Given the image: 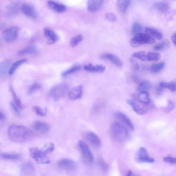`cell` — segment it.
Segmentation results:
<instances>
[{
  "label": "cell",
  "instance_id": "cell-1",
  "mask_svg": "<svg viewBox=\"0 0 176 176\" xmlns=\"http://www.w3.org/2000/svg\"><path fill=\"white\" fill-rule=\"evenodd\" d=\"M8 135L12 141L18 143L28 142L35 136L34 132L30 129L23 125L12 124L9 126Z\"/></svg>",
  "mask_w": 176,
  "mask_h": 176
},
{
  "label": "cell",
  "instance_id": "cell-2",
  "mask_svg": "<svg viewBox=\"0 0 176 176\" xmlns=\"http://www.w3.org/2000/svg\"><path fill=\"white\" fill-rule=\"evenodd\" d=\"M111 133L117 141L123 142L129 137V134L126 128L119 122H114L110 128Z\"/></svg>",
  "mask_w": 176,
  "mask_h": 176
},
{
  "label": "cell",
  "instance_id": "cell-3",
  "mask_svg": "<svg viewBox=\"0 0 176 176\" xmlns=\"http://www.w3.org/2000/svg\"><path fill=\"white\" fill-rule=\"evenodd\" d=\"M154 38L146 33H140L136 35L131 40L130 44L132 47H138L143 45L153 44L155 42Z\"/></svg>",
  "mask_w": 176,
  "mask_h": 176
},
{
  "label": "cell",
  "instance_id": "cell-4",
  "mask_svg": "<svg viewBox=\"0 0 176 176\" xmlns=\"http://www.w3.org/2000/svg\"><path fill=\"white\" fill-rule=\"evenodd\" d=\"M68 89L69 86L66 84L56 85L50 90V95L54 101H59L66 96Z\"/></svg>",
  "mask_w": 176,
  "mask_h": 176
},
{
  "label": "cell",
  "instance_id": "cell-5",
  "mask_svg": "<svg viewBox=\"0 0 176 176\" xmlns=\"http://www.w3.org/2000/svg\"><path fill=\"white\" fill-rule=\"evenodd\" d=\"M29 152L31 157L37 163L48 164L50 163L44 151L37 148H32L30 149Z\"/></svg>",
  "mask_w": 176,
  "mask_h": 176
},
{
  "label": "cell",
  "instance_id": "cell-6",
  "mask_svg": "<svg viewBox=\"0 0 176 176\" xmlns=\"http://www.w3.org/2000/svg\"><path fill=\"white\" fill-rule=\"evenodd\" d=\"M19 29L13 26L3 31L2 37L3 40L6 42H10L15 41L19 35Z\"/></svg>",
  "mask_w": 176,
  "mask_h": 176
},
{
  "label": "cell",
  "instance_id": "cell-7",
  "mask_svg": "<svg viewBox=\"0 0 176 176\" xmlns=\"http://www.w3.org/2000/svg\"><path fill=\"white\" fill-rule=\"evenodd\" d=\"M78 145L84 160L88 163L92 162L93 160V156L88 145L82 141L78 142Z\"/></svg>",
  "mask_w": 176,
  "mask_h": 176
},
{
  "label": "cell",
  "instance_id": "cell-8",
  "mask_svg": "<svg viewBox=\"0 0 176 176\" xmlns=\"http://www.w3.org/2000/svg\"><path fill=\"white\" fill-rule=\"evenodd\" d=\"M136 160L142 163H153L155 161L153 158L149 156L147 149L141 147L139 149L136 156Z\"/></svg>",
  "mask_w": 176,
  "mask_h": 176
},
{
  "label": "cell",
  "instance_id": "cell-9",
  "mask_svg": "<svg viewBox=\"0 0 176 176\" xmlns=\"http://www.w3.org/2000/svg\"><path fill=\"white\" fill-rule=\"evenodd\" d=\"M58 166L62 169L68 171L73 170L77 167L76 164L74 161L67 159L59 160L58 162Z\"/></svg>",
  "mask_w": 176,
  "mask_h": 176
},
{
  "label": "cell",
  "instance_id": "cell-10",
  "mask_svg": "<svg viewBox=\"0 0 176 176\" xmlns=\"http://www.w3.org/2000/svg\"><path fill=\"white\" fill-rule=\"evenodd\" d=\"M21 11L25 15L33 19H36L37 17V13L34 7L29 4H24L21 8Z\"/></svg>",
  "mask_w": 176,
  "mask_h": 176
},
{
  "label": "cell",
  "instance_id": "cell-11",
  "mask_svg": "<svg viewBox=\"0 0 176 176\" xmlns=\"http://www.w3.org/2000/svg\"><path fill=\"white\" fill-rule=\"evenodd\" d=\"M44 32L49 44H55L58 41L59 39L58 35L54 31L50 29L45 28L44 30Z\"/></svg>",
  "mask_w": 176,
  "mask_h": 176
},
{
  "label": "cell",
  "instance_id": "cell-12",
  "mask_svg": "<svg viewBox=\"0 0 176 176\" xmlns=\"http://www.w3.org/2000/svg\"><path fill=\"white\" fill-rule=\"evenodd\" d=\"M32 126L35 131L42 133L48 132L51 129V127L48 124L40 121L34 122Z\"/></svg>",
  "mask_w": 176,
  "mask_h": 176
},
{
  "label": "cell",
  "instance_id": "cell-13",
  "mask_svg": "<svg viewBox=\"0 0 176 176\" xmlns=\"http://www.w3.org/2000/svg\"><path fill=\"white\" fill-rule=\"evenodd\" d=\"M104 1L97 0H89L87 2V9L89 12L98 11L102 8Z\"/></svg>",
  "mask_w": 176,
  "mask_h": 176
},
{
  "label": "cell",
  "instance_id": "cell-14",
  "mask_svg": "<svg viewBox=\"0 0 176 176\" xmlns=\"http://www.w3.org/2000/svg\"><path fill=\"white\" fill-rule=\"evenodd\" d=\"M85 136L88 141L93 146L98 147L101 145V140L94 132H88L86 134Z\"/></svg>",
  "mask_w": 176,
  "mask_h": 176
},
{
  "label": "cell",
  "instance_id": "cell-15",
  "mask_svg": "<svg viewBox=\"0 0 176 176\" xmlns=\"http://www.w3.org/2000/svg\"><path fill=\"white\" fill-rule=\"evenodd\" d=\"M126 102L132 108L134 112L139 115H144L147 113V110L145 108L141 107L136 102L130 99H127Z\"/></svg>",
  "mask_w": 176,
  "mask_h": 176
},
{
  "label": "cell",
  "instance_id": "cell-16",
  "mask_svg": "<svg viewBox=\"0 0 176 176\" xmlns=\"http://www.w3.org/2000/svg\"><path fill=\"white\" fill-rule=\"evenodd\" d=\"M83 87L81 85L72 89L69 94V98L72 100L81 99L83 94Z\"/></svg>",
  "mask_w": 176,
  "mask_h": 176
},
{
  "label": "cell",
  "instance_id": "cell-17",
  "mask_svg": "<svg viewBox=\"0 0 176 176\" xmlns=\"http://www.w3.org/2000/svg\"><path fill=\"white\" fill-rule=\"evenodd\" d=\"M47 3L49 8L56 12L62 13L67 10V7L61 3L51 1H48Z\"/></svg>",
  "mask_w": 176,
  "mask_h": 176
},
{
  "label": "cell",
  "instance_id": "cell-18",
  "mask_svg": "<svg viewBox=\"0 0 176 176\" xmlns=\"http://www.w3.org/2000/svg\"><path fill=\"white\" fill-rule=\"evenodd\" d=\"M116 117L122 122L126 125L132 131L134 130V127L131 120L124 114L120 112H117L115 114Z\"/></svg>",
  "mask_w": 176,
  "mask_h": 176
},
{
  "label": "cell",
  "instance_id": "cell-19",
  "mask_svg": "<svg viewBox=\"0 0 176 176\" xmlns=\"http://www.w3.org/2000/svg\"><path fill=\"white\" fill-rule=\"evenodd\" d=\"M161 58L160 54L153 52H144L143 54L142 61H157Z\"/></svg>",
  "mask_w": 176,
  "mask_h": 176
},
{
  "label": "cell",
  "instance_id": "cell-20",
  "mask_svg": "<svg viewBox=\"0 0 176 176\" xmlns=\"http://www.w3.org/2000/svg\"><path fill=\"white\" fill-rule=\"evenodd\" d=\"M84 69L89 72L93 73H103L106 69V67L102 65H97L94 66L92 64H89L84 66Z\"/></svg>",
  "mask_w": 176,
  "mask_h": 176
},
{
  "label": "cell",
  "instance_id": "cell-21",
  "mask_svg": "<svg viewBox=\"0 0 176 176\" xmlns=\"http://www.w3.org/2000/svg\"><path fill=\"white\" fill-rule=\"evenodd\" d=\"M133 97L136 100V101L142 104H147L149 103V94L148 92H143L140 93L137 96L134 95Z\"/></svg>",
  "mask_w": 176,
  "mask_h": 176
},
{
  "label": "cell",
  "instance_id": "cell-22",
  "mask_svg": "<svg viewBox=\"0 0 176 176\" xmlns=\"http://www.w3.org/2000/svg\"><path fill=\"white\" fill-rule=\"evenodd\" d=\"M102 58L109 60L117 66L120 67L122 65V63L120 59L112 54L105 53L102 56Z\"/></svg>",
  "mask_w": 176,
  "mask_h": 176
},
{
  "label": "cell",
  "instance_id": "cell-23",
  "mask_svg": "<svg viewBox=\"0 0 176 176\" xmlns=\"http://www.w3.org/2000/svg\"><path fill=\"white\" fill-rule=\"evenodd\" d=\"M131 1L128 0H119L117 1V8L120 11L123 13L126 12Z\"/></svg>",
  "mask_w": 176,
  "mask_h": 176
},
{
  "label": "cell",
  "instance_id": "cell-24",
  "mask_svg": "<svg viewBox=\"0 0 176 176\" xmlns=\"http://www.w3.org/2000/svg\"><path fill=\"white\" fill-rule=\"evenodd\" d=\"M146 33L152 37H154L159 40H160L163 38L162 34L158 30L149 27H146L145 29Z\"/></svg>",
  "mask_w": 176,
  "mask_h": 176
},
{
  "label": "cell",
  "instance_id": "cell-25",
  "mask_svg": "<svg viewBox=\"0 0 176 176\" xmlns=\"http://www.w3.org/2000/svg\"><path fill=\"white\" fill-rule=\"evenodd\" d=\"M10 61L9 60H6L3 62L1 65V69H0V74L1 77H5L8 69H10Z\"/></svg>",
  "mask_w": 176,
  "mask_h": 176
},
{
  "label": "cell",
  "instance_id": "cell-26",
  "mask_svg": "<svg viewBox=\"0 0 176 176\" xmlns=\"http://www.w3.org/2000/svg\"><path fill=\"white\" fill-rule=\"evenodd\" d=\"M9 90L12 94L13 99L14 101H15L17 106L20 109H23L24 108V106L22 103H21L20 98L16 94L12 85L9 86Z\"/></svg>",
  "mask_w": 176,
  "mask_h": 176
},
{
  "label": "cell",
  "instance_id": "cell-27",
  "mask_svg": "<svg viewBox=\"0 0 176 176\" xmlns=\"http://www.w3.org/2000/svg\"><path fill=\"white\" fill-rule=\"evenodd\" d=\"M36 52L37 49L35 47L29 46L21 50L19 52V54L20 55H34Z\"/></svg>",
  "mask_w": 176,
  "mask_h": 176
},
{
  "label": "cell",
  "instance_id": "cell-28",
  "mask_svg": "<svg viewBox=\"0 0 176 176\" xmlns=\"http://www.w3.org/2000/svg\"><path fill=\"white\" fill-rule=\"evenodd\" d=\"M151 84L149 82L147 81H143L139 84L138 88V91L140 93L148 92L151 88Z\"/></svg>",
  "mask_w": 176,
  "mask_h": 176
},
{
  "label": "cell",
  "instance_id": "cell-29",
  "mask_svg": "<svg viewBox=\"0 0 176 176\" xmlns=\"http://www.w3.org/2000/svg\"><path fill=\"white\" fill-rule=\"evenodd\" d=\"M27 61V60L26 59H23L17 61L13 64L10 67L9 74L11 75H12L15 72L18 67L21 65L26 62Z\"/></svg>",
  "mask_w": 176,
  "mask_h": 176
},
{
  "label": "cell",
  "instance_id": "cell-30",
  "mask_svg": "<svg viewBox=\"0 0 176 176\" xmlns=\"http://www.w3.org/2000/svg\"><path fill=\"white\" fill-rule=\"evenodd\" d=\"M165 67V64L163 62L153 64L151 67V71L153 73H157L162 70Z\"/></svg>",
  "mask_w": 176,
  "mask_h": 176
},
{
  "label": "cell",
  "instance_id": "cell-31",
  "mask_svg": "<svg viewBox=\"0 0 176 176\" xmlns=\"http://www.w3.org/2000/svg\"><path fill=\"white\" fill-rule=\"evenodd\" d=\"M83 39V37L81 35H78L71 39L70 45L72 47L74 48L77 46Z\"/></svg>",
  "mask_w": 176,
  "mask_h": 176
},
{
  "label": "cell",
  "instance_id": "cell-32",
  "mask_svg": "<svg viewBox=\"0 0 176 176\" xmlns=\"http://www.w3.org/2000/svg\"><path fill=\"white\" fill-rule=\"evenodd\" d=\"M154 7L156 9L162 12L166 11L168 8L167 3L163 2H157L154 3Z\"/></svg>",
  "mask_w": 176,
  "mask_h": 176
},
{
  "label": "cell",
  "instance_id": "cell-33",
  "mask_svg": "<svg viewBox=\"0 0 176 176\" xmlns=\"http://www.w3.org/2000/svg\"><path fill=\"white\" fill-rule=\"evenodd\" d=\"M32 109L35 113L39 116H45L47 113V109L46 108L42 109L39 106H35L32 107Z\"/></svg>",
  "mask_w": 176,
  "mask_h": 176
},
{
  "label": "cell",
  "instance_id": "cell-34",
  "mask_svg": "<svg viewBox=\"0 0 176 176\" xmlns=\"http://www.w3.org/2000/svg\"><path fill=\"white\" fill-rule=\"evenodd\" d=\"M170 45V42L168 40H165L154 46L153 49L156 51H160L167 48Z\"/></svg>",
  "mask_w": 176,
  "mask_h": 176
},
{
  "label": "cell",
  "instance_id": "cell-35",
  "mask_svg": "<svg viewBox=\"0 0 176 176\" xmlns=\"http://www.w3.org/2000/svg\"><path fill=\"white\" fill-rule=\"evenodd\" d=\"M3 159L6 160H15L19 159L20 155L18 154L3 153L1 154Z\"/></svg>",
  "mask_w": 176,
  "mask_h": 176
},
{
  "label": "cell",
  "instance_id": "cell-36",
  "mask_svg": "<svg viewBox=\"0 0 176 176\" xmlns=\"http://www.w3.org/2000/svg\"><path fill=\"white\" fill-rule=\"evenodd\" d=\"M160 85L161 87L163 88H168L172 92H174L176 91L175 83L173 82L168 83L165 82H161L160 83Z\"/></svg>",
  "mask_w": 176,
  "mask_h": 176
},
{
  "label": "cell",
  "instance_id": "cell-37",
  "mask_svg": "<svg viewBox=\"0 0 176 176\" xmlns=\"http://www.w3.org/2000/svg\"><path fill=\"white\" fill-rule=\"evenodd\" d=\"M143 30V28L141 25L137 23H135L132 25V33L135 36L136 35L141 33Z\"/></svg>",
  "mask_w": 176,
  "mask_h": 176
},
{
  "label": "cell",
  "instance_id": "cell-38",
  "mask_svg": "<svg viewBox=\"0 0 176 176\" xmlns=\"http://www.w3.org/2000/svg\"><path fill=\"white\" fill-rule=\"evenodd\" d=\"M81 68V67L80 66H75L72 67H71L69 69H68L64 71L62 74V77H66L67 76L72 74L73 73L75 72H76L78 70H79Z\"/></svg>",
  "mask_w": 176,
  "mask_h": 176
},
{
  "label": "cell",
  "instance_id": "cell-39",
  "mask_svg": "<svg viewBox=\"0 0 176 176\" xmlns=\"http://www.w3.org/2000/svg\"><path fill=\"white\" fill-rule=\"evenodd\" d=\"M42 85L38 83H35L30 86L29 89L28 94L31 95L42 88Z\"/></svg>",
  "mask_w": 176,
  "mask_h": 176
},
{
  "label": "cell",
  "instance_id": "cell-40",
  "mask_svg": "<svg viewBox=\"0 0 176 176\" xmlns=\"http://www.w3.org/2000/svg\"><path fill=\"white\" fill-rule=\"evenodd\" d=\"M22 170L25 173H29L34 171V167L30 163H24L22 166Z\"/></svg>",
  "mask_w": 176,
  "mask_h": 176
},
{
  "label": "cell",
  "instance_id": "cell-41",
  "mask_svg": "<svg viewBox=\"0 0 176 176\" xmlns=\"http://www.w3.org/2000/svg\"><path fill=\"white\" fill-rule=\"evenodd\" d=\"M20 8L19 5L16 3H13L8 7V9L10 13L13 14L19 12Z\"/></svg>",
  "mask_w": 176,
  "mask_h": 176
},
{
  "label": "cell",
  "instance_id": "cell-42",
  "mask_svg": "<svg viewBox=\"0 0 176 176\" xmlns=\"http://www.w3.org/2000/svg\"><path fill=\"white\" fill-rule=\"evenodd\" d=\"M175 106V104L174 102L171 100H168L167 106L165 107L164 109V111L165 113H168L173 110Z\"/></svg>",
  "mask_w": 176,
  "mask_h": 176
},
{
  "label": "cell",
  "instance_id": "cell-43",
  "mask_svg": "<svg viewBox=\"0 0 176 176\" xmlns=\"http://www.w3.org/2000/svg\"><path fill=\"white\" fill-rule=\"evenodd\" d=\"M106 19L110 22H115L117 20V16L113 13H107L105 15Z\"/></svg>",
  "mask_w": 176,
  "mask_h": 176
},
{
  "label": "cell",
  "instance_id": "cell-44",
  "mask_svg": "<svg viewBox=\"0 0 176 176\" xmlns=\"http://www.w3.org/2000/svg\"><path fill=\"white\" fill-rule=\"evenodd\" d=\"M165 162L173 164H176V157H165L163 158Z\"/></svg>",
  "mask_w": 176,
  "mask_h": 176
},
{
  "label": "cell",
  "instance_id": "cell-45",
  "mask_svg": "<svg viewBox=\"0 0 176 176\" xmlns=\"http://www.w3.org/2000/svg\"><path fill=\"white\" fill-rule=\"evenodd\" d=\"M55 145L54 144V143H51L47 147V148L44 151V152L46 155L48 154L51 153L53 152L55 149Z\"/></svg>",
  "mask_w": 176,
  "mask_h": 176
},
{
  "label": "cell",
  "instance_id": "cell-46",
  "mask_svg": "<svg viewBox=\"0 0 176 176\" xmlns=\"http://www.w3.org/2000/svg\"><path fill=\"white\" fill-rule=\"evenodd\" d=\"M131 62L132 63L133 70L135 71H138L139 69V66L137 62L133 59H131Z\"/></svg>",
  "mask_w": 176,
  "mask_h": 176
},
{
  "label": "cell",
  "instance_id": "cell-47",
  "mask_svg": "<svg viewBox=\"0 0 176 176\" xmlns=\"http://www.w3.org/2000/svg\"><path fill=\"white\" fill-rule=\"evenodd\" d=\"M10 106L13 110L17 115H20V113L19 109L17 108V106L16 104L12 102L10 103Z\"/></svg>",
  "mask_w": 176,
  "mask_h": 176
},
{
  "label": "cell",
  "instance_id": "cell-48",
  "mask_svg": "<svg viewBox=\"0 0 176 176\" xmlns=\"http://www.w3.org/2000/svg\"><path fill=\"white\" fill-rule=\"evenodd\" d=\"M99 164L100 167L103 169L104 170H106L108 168L107 165L102 160H100L99 161Z\"/></svg>",
  "mask_w": 176,
  "mask_h": 176
},
{
  "label": "cell",
  "instance_id": "cell-49",
  "mask_svg": "<svg viewBox=\"0 0 176 176\" xmlns=\"http://www.w3.org/2000/svg\"><path fill=\"white\" fill-rule=\"evenodd\" d=\"M171 39L173 44L176 45V32L172 35Z\"/></svg>",
  "mask_w": 176,
  "mask_h": 176
},
{
  "label": "cell",
  "instance_id": "cell-50",
  "mask_svg": "<svg viewBox=\"0 0 176 176\" xmlns=\"http://www.w3.org/2000/svg\"><path fill=\"white\" fill-rule=\"evenodd\" d=\"M5 115L1 111L0 112V120H5Z\"/></svg>",
  "mask_w": 176,
  "mask_h": 176
},
{
  "label": "cell",
  "instance_id": "cell-51",
  "mask_svg": "<svg viewBox=\"0 0 176 176\" xmlns=\"http://www.w3.org/2000/svg\"><path fill=\"white\" fill-rule=\"evenodd\" d=\"M126 176H137L135 174L131 171H129Z\"/></svg>",
  "mask_w": 176,
  "mask_h": 176
},
{
  "label": "cell",
  "instance_id": "cell-52",
  "mask_svg": "<svg viewBox=\"0 0 176 176\" xmlns=\"http://www.w3.org/2000/svg\"><path fill=\"white\" fill-rule=\"evenodd\" d=\"M175 89H176V82L175 83Z\"/></svg>",
  "mask_w": 176,
  "mask_h": 176
}]
</instances>
